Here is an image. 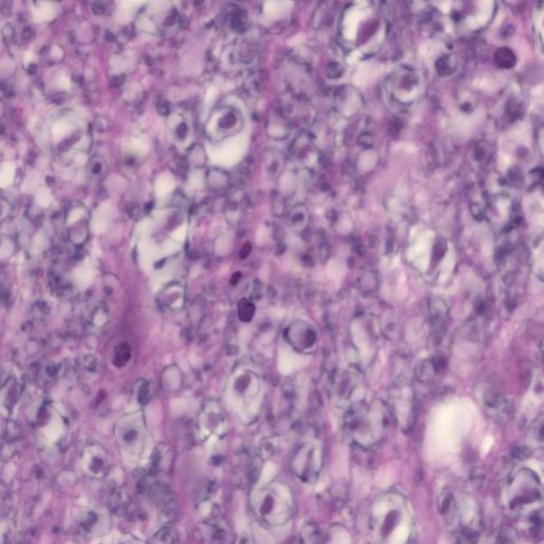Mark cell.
Masks as SVG:
<instances>
[{"label":"cell","mask_w":544,"mask_h":544,"mask_svg":"<svg viewBox=\"0 0 544 544\" xmlns=\"http://www.w3.org/2000/svg\"><path fill=\"white\" fill-rule=\"evenodd\" d=\"M391 417L389 405L383 401H361L349 406L345 414V432L356 447L368 449L387 434Z\"/></svg>","instance_id":"obj_1"},{"label":"cell","mask_w":544,"mask_h":544,"mask_svg":"<svg viewBox=\"0 0 544 544\" xmlns=\"http://www.w3.org/2000/svg\"><path fill=\"white\" fill-rule=\"evenodd\" d=\"M247 20V14L241 10H236L231 17V26L235 30H242L246 27Z\"/></svg>","instance_id":"obj_23"},{"label":"cell","mask_w":544,"mask_h":544,"mask_svg":"<svg viewBox=\"0 0 544 544\" xmlns=\"http://www.w3.org/2000/svg\"><path fill=\"white\" fill-rule=\"evenodd\" d=\"M253 508L266 524L279 526L290 517L291 507L287 497L275 488L259 490L253 497Z\"/></svg>","instance_id":"obj_2"},{"label":"cell","mask_w":544,"mask_h":544,"mask_svg":"<svg viewBox=\"0 0 544 544\" xmlns=\"http://www.w3.org/2000/svg\"><path fill=\"white\" fill-rule=\"evenodd\" d=\"M485 406L490 412H494L495 414H505L506 412H509L511 410V403L510 400L506 397L505 395L496 393V392H489L485 395Z\"/></svg>","instance_id":"obj_9"},{"label":"cell","mask_w":544,"mask_h":544,"mask_svg":"<svg viewBox=\"0 0 544 544\" xmlns=\"http://www.w3.org/2000/svg\"><path fill=\"white\" fill-rule=\"evenodd\" d=\"M308 218L309 215L306 206L299 204L289 213L288 222L295 231H302L308 223Z\"/></svg>","instance_id":"obj_11"},{"label":"cell","mask_w":544,"mask_h":544,"mask_svg":"<svg viewBox=\"0 0 544 544\" xmlns=\"http://www.w3.org/2000/svg\"><path fill=\"white\" fill-rule=\"evenodd\" d=\"M438 507L440 513L446 518V520H453L456 514V503L453 495L451 493H443L440 495Z\"/></svg>","instance_id":"obj_15"},{"label":"cell","mask_w":544,"mask_h":544,"mask_svg":"<svg viewBox=\"0 0 544 544\" xmlns=\"http://www.w3.org/2000/svg\"><path fill=\"white\" fill-rule=\"evenodd\" d=\"M478 541V533L473 528H463L458 536V544H476Z\"/></svg>","instance_id":"obj_20"},{"label":"cell","mask_w":544,"mask_h":544,"mask_svg":"<svg viewBox=\"0 0 544 544\" xmlns=\"http://www.w3.org/2000/svg\"><path fill=\"white\" fill-rule=\"evenodd\" d=\"M514 61H515V58H514L513 53L511 52V50L506 49V48L498 50L496 54V62L498 63L499 66L509 68L514 64Z\"/></svg>","instance_id":"obj_21"},{"label":"cell","mask_w":544,"mask_h":544,"mask_svg":"<svg viewBox=\"0 0 544 544\" xmlns=\"http://www.w3.org/2000/svg\"><path fill=\"white\" fill-rule=\"evenodd\" d=\"M131 347L129 343L122 342L117 347L115 357H114V365L118 368L124 367L129 360L131 359Z\"/></svg>","instance_id":"obj_17"},{"label":"cell","mask_w":544,"mask_h":544,"mask_svg":"<svg viewBox=\"0 0 544 544\" xmlns=\"http://www.w3.org/2000/svg\"><path fill=\"white\" fill-rule=\"evenodd\" d=\"M176 536L169 528H163L154 537L155 544H174Z\"/></svg>","instance_id":"obj_22"},{"label":"cell","mask_w":544,"mask_h":544,"mask_svg":"<svg viewBox=\"0 0 544 544\" xmlns=\"http://www.w3.org/2000/svg\"><path fill=\"white\" fill-rule=\"evenodd\" d=\"M211 532L210 538L215 544H226L228 540V532L224 525L218 522H214L208 525Z\"/></svg>","instance_id":"obj_16"},{"label":"cell","mask_w":544,"mask_h":544,"mask_svg":"<svg viewBox=\"0 0 544 544\" xmlns=\"http://www.w3.org/2000/svg\"><path fill=\"white\" fill-rule=\"evenodd\" d=\"M441 367L438 364V361L436 359H429L425 361H421L416 365L414 368V375L416 379L422 383L427 384L434 381L436 375L439 373Z\"/></svg>","instance_id":"obj_7"},{"label":"cell","mask_w":544,"mask_h":544,"mask_svg":"<svg viewBox=\"0 0 544 544\" xmlns=\"http://www.w3.org/2000/svg\"><path fill=\"white\" fill-rule=\"evenodd\" d=\"M532 432L534 434L535 439L542 443L543 442V414H540V416L533 423Z\"/></svg>","instance_id":"obj_25"},{"label":"cell","mask_w":544,"mask_h":544,"mask_svg":"<svg viewBox=\"0 0 544 544\" xmlns=\"http://www.w3.org/2000/svg\"><path fill=\"white\" fill-rule=\"evenodd\" d=\"M178 118L179 120L177 119L176 116H175V119L170 118V121L173 122L170 124V130H171V133H173L174 138L178 142H185L190 137L191 125H190V122L185 118H182L181 116H178Z\"/></svg>","instance_id":"obj_12"},{"label":"cell","mask_w":544,"mask_h":544,"mask_svg":"<svg viewBox=\"0 0 544 544\" xmlns=\"http://www.w3.org/2000/svg\"><path fill=\"white\" fill-rule=\"evenodd\" d=\"M239 276H240V274H239V272H236V274H235V275H233L231 283H232V284H236V283H237V281H238V280L240 279V277H239Z\"/></svg>","instance_id":"obj_29"},{"label":"cell","mask_w":544,"mask_h":544,"mask_svg":"<svg viewBox=\"0 0 544 544\" xmlns=\"http://www.w3.org/2000/svg\"><path fill=\"white\" fill-rule=\"evenodd\" d=\"M360 286L361 287H363V286L365 284H367L365 287H364V291L366 292H369V291H373L376 287V278L374 276L373 272H365V274L362 276V278L360 279Z\"/></svg>","instance_id":"obj_24"},{"label":"cell","mask_w":544,"mask_h":544,"mask_svg":"<svg viewBox=\"0 0 544 544\" xmlns=\"http://www.w3.org/2000/svg\"><path fill=\"white\" fill-rule=\"evenodd\" d=\"M323 536L316 523H307L301 531V544H322Z\"/></svg>","instance_id":"obj_14"},{"label":"cell","mask_w":544,"mask_h":544,"mask_svg":"<svg viewBox=\"0 0 544 544\" xmlns=\"http://www.w3.org/2000/svg\"><path fill=\"white\" fill-rule=\"evenodd\" d=\"M389 408L403 431L409 432L416 420V397L412 385L401 376L390 388Z\"/></svg>","instance_id":"obj_3"},{"label":"cell","mask_w":544,"mask_h":544,"mask_svg":"<svg viewBox=\"0 0 544 544\" xmlns=\"http://www.w3.org/2000/svg\"><path fill=\"white\" fill-rule=\"evenodd\" d=\"M251 249H252V247H251L250 243H246V245L242 247V249H241V251H240V254H239V257H240V259H246V257L250 254Z\"/></svg>","instance_id":"obj_27"},{"label":"cell","mask_w":544,"mask_h":544,"mask_svg":"<svg viewBox=\"0 0 544 544\" xmlns=\"http://www.w3.org/2000/svg\"><path fill=\"white\" fill-rule=\"evenodd\" d=\"M242 127L240 113L232 108H221L215 111L205 124L208 138L220 141L236 134Z\"/></svg>","instance_id":"obj_4"},{"label":"cell","mask_w":544,"mask_h":544,"mask_svg":"<svg viewBox=\"0 0 544 544\" xmlns=\"http://www.w3.org/2000/svg\"><path fill=\"white\" fill-rule=\"evenodd\" d=\"M529 455H531V451H529L528 448L523 447V446H519L517 448H514L512 451V456L520 461L526 459Z\"/></svg>","instance_id":"obj_26"},{"label":"cell","mask_w":544,"mask_h":544,"mask_svg":"<svg viewBox=\"0 0 544 544\" xmlns=\"http://www.w3.org/2000/svg\"><path fill=\"white\" fill-rule=\"evenodd\" d=\"M237 544H251L250 539L247 536H241L237 542Z\"/></svg>","instance_id":"obj_28"},{"label":"cell","mask_w":544,"mask_h":544,"mask_svg":"<svg viewBox=\"0 0 544 544\" xmlns=\"http://www.w3.org/2000/svg\"><path fill=\"white\" fill-rule=\"evenodd\" d=\"M120 440L129 451H138L141 446V435L135 427L124 428L120 434Z\"/></svg>","instance_id":"obj_13"},{"label":"cell","mask_w":544,"mask_h":544,"mask_svg":"<svg viewBox=\"0 0 544 544\" xmlns=\"http://www.w3.org/2000/svg\"><path fill=\"white\" fill-rule=\"evenodd\" d=\"M255 312L254 305L248 301L247 299H242L238 303V316L239 319L243 322H248L253 318V315Z\"/></svg>","instance_id":"obj_19"},{"label":"cell","mask_w":544,"mask_h":544,"mask_svg":"<svg viewBox=\"0 0 544 544\" xmlns=\"http://www.w3.org/2000/svg\"><path fill=\"white\" fill-rule=\"evenodd\" d=\"M264 164L268 176L276 179L283 171L285 165V156L280 150L269 149L264 154Z\"/></svg>","instance_id":"obj_8"},{"label":"cell","mask_w":544,"mask_h":544,"mask_svg":"<svg viewBox=\"0 0 544 544\" xmlns=\"http://www.w3.org/2000/svg\"><path fill=\"white\" fill-rule=\"evenodd\" d=\"M207 186L212 191H222L230 183V177L222 169L212 168L207 171Z\"/></svg>","instance_id":"obj_10"},{"label":"cell","mask_w":544,"mask_h":544,"mask_svg":"<svg viewBox=\"0 0 544 544\" xmlns=\"http://www.w3.org/2000/svg\"><path fill=\"white\" fill-rule=\"evenodd\" d=\"M428 315L433 339L439 343L446 334L449 320V307L445 299L438 296L432 297L428 303Z\"/></svg>","instance_id":"obj_6"},{"label":"cell","mask_w":544,"mask_h":544,"mask_svg":"<svg viewBox=\"0 0 544 544\" xmlns=\"http://www.w3.org/2000/svg\"><path fill=\"white\" fill-rule=\"evenodd\" d=\"M189 162L194 167H202L206 163V154L202 146L196 144L189 152Z\"/></svg>","instance_id":"obj_18"},{"label":"cell","mask_w":544,"mask_h":544,"mask_svg":"<svg viewBox=\"0 0 544 544\" xmlns=\"http://www.w3.org/2000/svg\"><path fill=\"white\" fill-rule=\"evenodd\" d=\"M321 466V448L317 445H312V443H308L300 449L292 461V470L295 474L307 483L317 479Z\"/></svg>","instance_id":"obj_5"}]
</instances>
